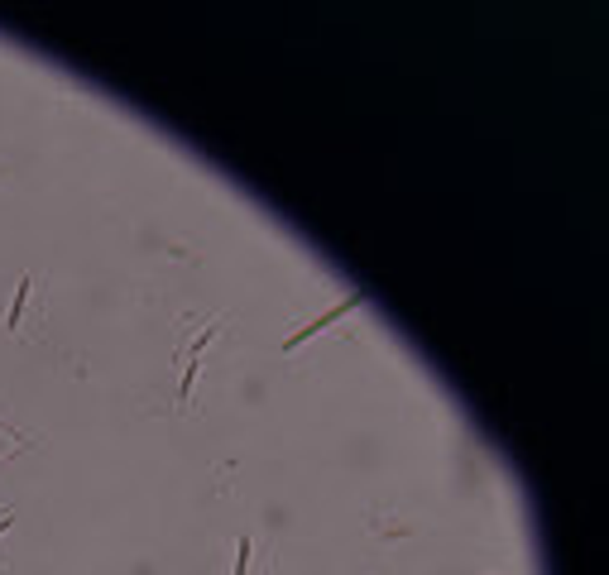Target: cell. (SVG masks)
Wrapping results in <instances>:
<instances>
[{
    "mask_svg": "<svg viewBox=\"0 0 609 575\" xmlns=\"http://www.w3.org/2000/svg\"><path fill=\"white\" fill-rule=\"evenodd\" d=\"M245 552H250V542H240V561H235V575H245Z\"/></svg>",
    "mask_w": 609,
    "mask_h": 575,
    "instance_id": "cell-1",
    "label": "cell"
}]
</instances>
